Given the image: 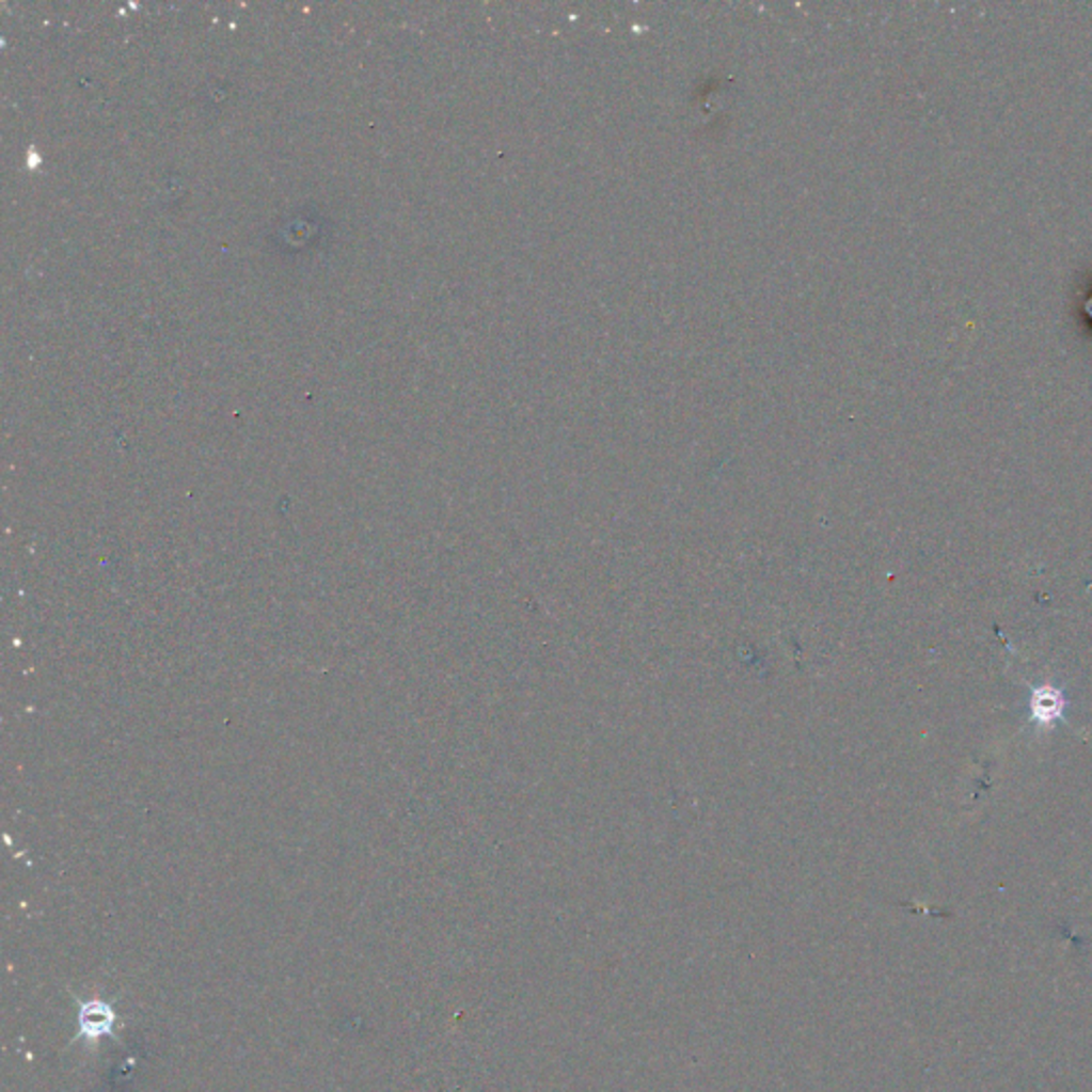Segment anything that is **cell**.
<instances>
[{
    "mask_svg": "<svg viewBox=\"0 0 1092 1092\" xmlns=\"http://www.w3.org/2000/svg\"><path fill=\"white\" fill-rule=\"evenodd\" d=\"M1031 709V724H1035L1040 730H1053L1059 722L1065 719L1067 711V696L1061 687L1053 683H1044L1038 687H1031L1029 698Z\"/></svg>",
    "mask_w": 1092,
    "mask_h": 1092,
    "instance_id": "cell-1",
    "label": "cell"
},
{
    "mask_svg": "<svg viewBox=\"0 0 1092 1092\" xmlns=\"http://www.w3.org/2000/svg\"><path fill=\"white\" fill-rule=\"evenodd\" d=\"M113 1023H115V1014L107 1003H102V1001L83 1003L79 1010V1027H81L79 1038L98 1040L102 1035H111Z\"/></svg>",
    "mask_w": 1092,
    "mask_h": 1092,
    "instance_id": "cell-2",
    "label": "cell"
}]
</instances>
